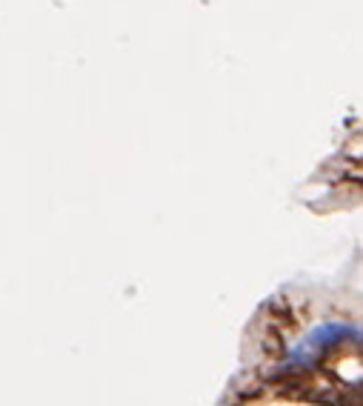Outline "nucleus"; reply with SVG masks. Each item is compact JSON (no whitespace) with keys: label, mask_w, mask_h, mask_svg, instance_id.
Here are the masks:
<instances>
[{"label":"nucleus","mask_w":363,"mask_h":406,"mask_svg":"<svg viewBox=\"0 0 363 406\" xmlns=\"http://www.w3.org/2000/svg\"><path fill=\"white\" fill-rule=\"evenodd\" d=\"M355 335V329L352 326H344V323H326V326H318L309 335L306 346L312 349H326V346H335V344H341L344 338H352Z\"/></svg>","instance_id":"obj_1"},{"label":"nucleus","mask_w":363,"mask_h":406,"mask_svg":"<svg viewBox=\"0 0 363 406\" xmlns=\"http://www.w3.org/2000/svg\"><path fill=\"white\" fill-rule=\"evenodd\" d=\"M346 178H349V180H357V183H363V166H352V169L346 172Z\"/></svg>","instance_id":"obj_2"}]
</instances>
